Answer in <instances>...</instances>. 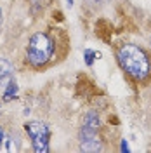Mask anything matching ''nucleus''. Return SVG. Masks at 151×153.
<instances>
[{
	"instance_id": "obj_7",
	"label": "nucleus",
	"mask_w": 151,
	"mask_h": 153,
	"mask_svg": "<svg viewBox=\"0 0 151 153\" xmlns=\"http://www.w3.org/2000/svg\"><path fill=\"white\" fill-rule=\"evenodd\" d=\"M95 56H97V54H95L94 51L87 49V51H85V63H87L89 66H92V63H94V57H95Z\"/></svg>"
},
{
	"instance_id": "obj_3",
	"label": "nucleus",
	"mask_w": 151,
	"mask_h": 153,
	"mask_svg": "<svg viewBox=\"0 0 151 153\" xmlns=\"http://www.w3.org/2000/svg\"><path fill=\"white\" fill-rule=\"evenodd\" d=\"M24 129H26L28 136L31 137V143H33V150L35 152L37 153L49 152V129H47V125L33 120V122H28V124L24 125Z\"/></svg>"
},
{
	"instance_id": "obj_9",
	"label": "nucleus",
	"mask_w": 151,
	"mask_h": 153,
	"mask_svg": "<svg viewBox=\"0 0 151 153\" xmlns=\"http://www.w3.org/2000/svg\"><path fill=\"white\" fill-rule=\"evenodd\" d=\"M122 152H129V146H127V143H125V141L122 143Z\"/></svg>"
},
{
	"instance_id": "obj_11",
	"label": "nucleus",
	"mask_w": 151,
	"mask_h": 153,
	"mask_svg": "<svg viewBox=\"0 0 151 153\" xmlns=\"http://www.w3.org/2000/svg\"><path fill=\"white\" fill-rule=\"evenodd\" d=\"M90 2H95L97 4V2H106V0H90Z\"/></svg>"
},
{
	"instance_id": "obj_6",
	"label": "nucleus",
	"mask_w": 151,
	"mask_h": 153,
	"mask_svg": "<svg viewBox=\"0 0 151 153\" xmlns=\"http://www.w3.org/2000/svg\"><path fill=\"white\" fill-rule=\"evenodd\" d=\"M16 92H18V85H16V82H12V80H10L9 84H7V91H5V94H4V99H5V101H9Z\"/></svg>"
},
{
	"instance_id": "obj_10",
	"label": "nucleus",
	"mask_w": 151,
	"mask_h": 153,
	"mask_svg": "<svg viewBox=\"0 0 151 153\" xmlns=\"http://www.w3.org/2000/svg\"><path fill=\"white\" fill-rule=\"evenodd\" d=\"M68 5L71 7V5H73V0H68Z\"/></svg>"
},
{
	"instance_id": "obj_8",
	"label": "nucleus",
	"mask_w": 151,
	"mask_h": 153,
	"mask_svg": "<svg viewBox=\"0 0 151 153\" xmlns=\"http://www.w3.org/2000/svg\"><path fill=\"white\" fill-rule=\"evenodd\" d=\"M2 144H4V131L0 127V150H2Z\"/></svg>"
},
{
	"instance_id": "obj_4",
	"label": "nucleus",
	"mask_w": 151,
	"mask_h": 153,
	"mask_svg": "<svg viewBox=\"0 0 151 153\" xmlns=\"http://www.w3.org/2000/svg\"><path fill=\"white\" fill-rule=\"evenodd\" d=\"M97 131H99V118H97L95 113H89L85 117L82 131H80V139H82V143L99 141V139H97Z\"/></svg>"
},
{
	"instance_id": "obj_12",
	"label": "nucleus",
	"mask_w": 151,
	"mask_h": 153,
	"mask_svg": "<svg viewBox=\"0 0 151 153\" xmlns=\"http://www.w3.org/2000/svg\"><path fill=\"white\" fill-rule=\"evenodd\" d=\"M0 25H2V10H0Z\"/></svg>"
},
{
	"instance_id": "obj_2",
	"label": "nucleus",
	"mask_w": 151,
	"mask_h": 153,
	"mask_svg": "<svg viewBox=\"0 0 151 153\" xmlns=\"http://www.w3.org/2000/svg\"><path fill=\"white\" fill-rule=\"evenodd\" d=\"M52 52H54L52 40L45 33L38 31V33H35L33 37L30 38L28 51H26V59H28V63L33 68H42L52 57Z\"/></svg>"
},
{
	"instance_id": "obj_1",
	"label": "nucleus",
	"mask_w": 151,
	"mask_h": 153,
	"mask_svg": "<svg viewBox=\"0 0 151 153\" xmlns=\"http://www.w3.org/2000/svg\"><path fill=\"white\" fill-rule=\"evenodd\" d=\"M118 65L135 82H148L151 78V56L135 44H122L116 51Z\"/></svg>"
},
{
	"instance_id": "obj_5",
	"label": "nucleus",
	"mask_w": 151,
	"mask_h": 153,
	"mask_svg": "<svg viewBox=\"0 0 151 153\" xmlns=\"http://www.w3.org/2000/svg\"><path fill=\"white\" fill-rule=\"evenodd\" d=\"M12 80V65L0 57V85H7Z\"/></svg>"
}]
</instances>
